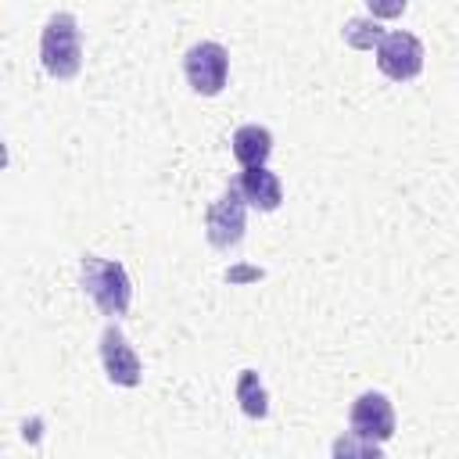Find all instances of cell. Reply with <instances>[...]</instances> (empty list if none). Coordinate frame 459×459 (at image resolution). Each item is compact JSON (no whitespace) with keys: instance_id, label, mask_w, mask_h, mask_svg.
<instances>
[{"instance_id":"obj_4","label":"cell","mask_w":459,"mask_h":459,"mask_svg":"<svg viewBox=\"0 0 459 459\" xmlns=\"http://www.w3.org/2000/svg\"><path fill=\"white\" fill-rule=\"evenodd\" d=\"M244 212H247V201L240 194L237 183H230L212 204H208V215H204V237L212 247L219 251H230L244 240Z\"/></svg>"},{"instance_id":"obj_10","label":"cell","mask_w":459,"mask_h":459,"mask_svg":"<svg viewBox=\"0 0 459 459\" xmlns=\"http://www.w3.org/2000/svg\"><path fill=\"white\" fill-rule=\"evenodd\" d=\"M237 402H240L244 416H251V420H265L269 416V394H265V387H262L255 369H240V377H237Z\"/></svg>"},{"instance_id":"obj_9","label":"cell","mask_w":459,"mask_h":459,"mask_svg":"<svg viewBox=\"0 0 459 459\" xmlns=\"http://www.w3.org/2000/svg\"><path fill=\"white\" fill-rule=\"evenodd\" d=\"M230 143H233V158H237L244 169H251V165H265L269 154H273V133H269L265 126H258V122L240 126V129L233 133Z\"/></svg>"},{"instance_id":"obj_12","label":"cell","mask_w":459,"mask_h":459,"mask_svg":"<svg viewBox=\"0 0 459 459\" xmlns=\"http://www.w3.org/2000/svg\"><path fill=\"white\" fill-rule=\"evenodd\" d=\"M366 7L373 18H398L409 7V0H366Z\"/></svg>"},{"instance_id":"obj_11","label":"cell","mask_w":459,"mask_h":459,"mask_svg":"<svg viewBox=\"0 0 459 459\" xmlns=\"http://www.w3.org/2000/svg\"><path fill=\"white\" fill-rule=\"evenodd\" d=\"M384 36H387V32H384L377 22H369V18H351V22L344 25V39H348L351 47H359V50L377 47Z\"/></svg>"},{"instance_id":"obj_2","label":"cell","mask_w":459,"mask_h":459,"mask_svg":"<svg viewBox=\"0 0 459 459\" xmlns=\"http://www.w3.org/2000/svg\"><path fill=\"white\" fill-rule=\"evenodd\" d=\"M79 276H82L86 294L93 298V305L104 316H126V308L133 301V283H129V273L122 262L100 258V255H82Z\"/></svg>"},{"instance_id":"obj_7","label":"cell","mask_w":459,"mask_h":459,"mask_svg":"<svg viewBox=\"0 0 459 459\" xmlns=\"http://www.w3.org/2000/svg\"><path fill=\"white\" fill-rule=\"evenodd\" d=\"M100 362H104L108 380L118 384V387H136L140 377H143L140 355L133 351V344L126 341V333L115 323L104 326V333H100Z\"/></svg>"},{"instance_id":"obj_1","label":"cell","mask_w":459,"mask_h":459,"mask_svg":"<svg viewBox=\"0 0 459 459\" xmlns=\"http://www.w3.org/2000/svg\"><path fill=\"white\" fill-rule=\"evenodd\" d=\"M39 61L54 79H75L82 68V29L75 14L57 11L39 32Z\"/></svg>"},{"instance_id":"obj_6","label":"cell","mask_w":459,"mask_h":459,"mask_svg":"<svg viewBox=\"0 0 459 459\" xmlns=\"http://www.w3.org/2000/svg\"><path fill=\"white\" fill-rule=\"evenodd\" d=\"M377 68L394 79V82H409L423 72V43L412 32H387L377 43Z\"/></svg>"},{"instance_id":"obj_8","label":"cell","mask_w":459,"mask_h":459,"mask_svg":"<svg viewBox=\"0 0 459 459\" xmlns=\"http://www.w3.org/2000/svg\"><path fill=\"white\" fill-rule=\"evenodd\" d=\"M237 186H240L244 201H247L251 208H258V212H276V208L283 204V183H280V176L269 172L265 165L244 169L240 179H237Z\"/></svg>"},{"instance_id":"obj_3","label":"cell","mask_w":459,"mask_h":459,"mask_svg":"<svg viewBox=\"0 0 459 459\" xmlns=\"http://www.w3.org/2000/svg\"><path fill=\"white\" fill-rule=\"evenodd\" d=\"M183 75H186L190 90L201 93V97L222 93L226 75H230V54H226V47L215 43V39L194 43V47L183 54Z\"/></svg>"},{"instance_id":"obj_5","label":"cell","mask_w":459,"mask_h":459,"mask_svg":"<svg viewBox=\"0 0 459 459\" xmlns=\"http://www.w3.org/2000/svg\"><path fill=\"white\" fill-rule=\"evenodd\" d=\"M348 427H351V437H362V441H373V445L391 441L394 437V405H391V398L380 394V391H362L351 402Z\"/></svg>"}]
</instances>
